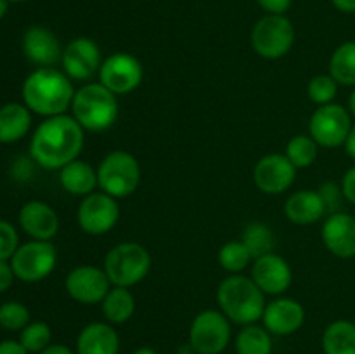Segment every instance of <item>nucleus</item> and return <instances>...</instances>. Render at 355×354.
<instances>
[{"label": "nucleus", "mask_w": 355, "mask_h": 354, "mask_svg": "<svg viewBox=\"0 0 355 354\" xmlns=\"http://www.w3.org/2000/svg\"><path fill=\"white\" fill-rule=\"evenodd\" d=\"M85 144V130L71 115L45 118L30 142V156L35 163L47 170H61L78 160Z\"/></svg>", "instance_id": "f257e3e1"}, {"label": "nucleus", "mask_w": 355, "mask_h": 354, "mask_svg": "<svg viewBox=\"0 0 355 354\" xmlns=\"http://www.w3.org/2000/svg\"><path fill=\"white\" fill-rule=\"evenodd\" d=\"M23 104L31 113L51 118L66 115L71 108L73 89L71 78L55 68H37L23 82Z\"/></svg>", "instance_id": "f03ea898"}, {"label": "nucleus", "mask_w": 355, "mask_h": 354, "mask_svg": "<svg viewBox=\"0 0 355 354\" xmlns=\"http://www.w3.org/2000/svg\"><path fill=\"white\" fill-rule=\"evenodd\" d=\"M255 281L243 274H231L217 288V304L227 319L236 325H253L262 319L266 297Z\"/></svg>", "instance_id": "7ed1b4c3"}, {"label": "nucleus", "mask_w": 355, "mask_h": 354, "mask_svg": "<svg viewBox=\"0 0 355 354\" xmlns=\"http://www.w3.org/2000/svg\"><path fill=\"white\" fill-rule=\"evenodd\" d=\"M71 117L78 121L83 130H107L118 118L116 94L111 92L101 82L83 83L73 96Z\"/></svg>", "instance_id": "20e7f679"}, {"label": "nucleus", "mask_w": 355, "mask_h": 354, "mask_svg": "<svg viewBox=\"0 0 355 354\" xmlns=\"http://www.w3.org/2000/svg\"><path fill=\"white\" fill-rule=\"evenodd\" d=\"M103 269L113 287L130 288L141 283L149 274L151 255L141 243H118L104 257Z\"/></svg>", "instance_id": "39448f33"}, {"label": "nucleus", "mask_w": 355, "mask_h": 354, "mask_svg": "<svg viewBox=\"0 0 355 354\" xmlns=\"http://www.w3.org/2000/svg\"><path fill=\"white\" fill-rule=\"evenodd\" d=\"M101 191L113 198H127L141 184V165L132 153L114 149L101 160L97 167Z\"/></svg>", "instance_id": "423d86ee"}, {"label": "nucleus", "mask_w": 355, "mask_h": 354, "mask_svg": "<svg viewBox=\"0 0 355 354\" xmlns=\"http://www.w3.org/2000/svg\"><path fill=\"white\" fill-rule=\"evenodd\" d=\"M295 44V26L284 14H266L252 31L253 51L263 59H281Z\"/></svg>", "instance_id": "0eeeda50"}, {"label": "nucleus", "mask_w": 355, "mask_h": 354, "mask_svg": "<svg viewBox=\"0 0 355 354\" xmlns=\"http://www.w3.org/2000/svg\"><path fill=\"white\" fill-rule=\"evenodd\" d=\"M231 342V321L222 311L207 309L193 319L189 344L196 354H220Z\"/></svg>", "instance_id": "6e6552de"}, {"label": "nucleus", "mask_w": 355, "mask_h": 354, "mask_svg": "<svg viewBox=\"0 0 355 354\" xmlns=\"http://www.w3.org/2000/svg\"><path fill=\"white\" fill-rule=\"evenodd\" d=\"M352 130V118L342 104L329 103L318 106L309 120V135L322 148L345 146L347 137Z\"/></svg>", "instance_id": "1a4fd4ad"}, {"label": "nucleus", "mask_w": 355, "mask_h": 354, "mask_svg": "<svg viewBox=\"0 0 355 354\" xmlns=\"http://www.w3.org/2000/svg\"><path fill=\"white\" fill-rule=\"evenodd\" d=\"M55 262H58V252L54 245L51 242H38V239H31L17 246L10 259L16 278L26 283L45 280L54 271Z\"/></svg>", "instance_id": "9d476101"}, {"label": "nucleus", "mask_w": 355, "mask_h": 354, "mask_svg": "<svg viewBox=\"0 0 355 354\" xmlns=\"http://www.w3.org/2000/svg\"><path fill=\"white\" fill-rule=\"evenodd\" d=\"M120 219V205L116 198L104 191H94L83 196L76 210V222L87 235L101 236L110 233Z\"/></svg>", "instance_id": "9b49d317"}, {"label": "nucleus", "mask_w": 355, "mask_h": 354, "mask_svg": "<svg viewBox=\"0 0 355 354\" xmlns=\"http://www.w3.org/2000/svg\"><path fill=\"white\" fill-rule=\"evenodd\" d=\"M99 82L116 96L130 94L141 85L144 69L141 61L128 52H114L106 58L99 69Z\"/></svg>", "instance_id": "f8f14e48"}, {"label": "nucleus", "mask_w": 355, "mask_h": 354, "mask_svg": "<svg viewBox=\"0 0 355 354\" xmlns=\"http://www.w3.org/2000/svg\"><path fill=\"white\" fill-rule=\"evenodd\" d=\"M62 71L76 82H89L96 73H99L101 49L92 38H73L62 51Z\"/></svg>", "instance_id": "ddd939ff"}, {"label": "nucleus", "mask_w": 355, "mask_h": 354, "mask_svg": "<svg viewBox=\"0 0 355 354\" xmlns=\"http://www.w3.org/2000/svg\"><path fill=\"white\" fill-rule=\"evenodd\" d=\"M297 170L286 155L270 153L257 162L253 169V180L262 193L281 194L290 189L291 184L295 183Z\"/></svg>", "instance_id": "4468645a"}, {"label": "nucleus", "mask_w": 355, "mask_h": 354, "mask_svg": "<svg viewBox=\"0 0 355 354\" xmlns=\"http://www.w3.org/2000/svg\"><path fill=\"white\" fill-rule=\"evenodd\" d=\"M66 292L80 304H99L110 292L111 281L104 269L96 266H78L66 278Z\"/></svg>", "instance_id": "2eb2a0df"}, {"label": "nucleus", "mask_w": 355, "mask_h": 354, "mask_svg": "<svg viewBox=\"0 0 355 354\" xmlns=\"http://www.w3.org/2000/svg\"><path fill=\"white\" fill-rule=\"evenodd\" d=\"M252 280L263 294L281 295L290 288L293 273H291L290 264L272 252L253 260Z\"/></svg>", "instance_id": "dca6fc26"}, {"label": "nucleus", "mask_w": 355, "mask_h": 354, "mask_svg": "<svg viewBox=\"0 0 355 354\" xmlns=\"http://www.w3.org/2000/svg\"><path fill=\"white\" fill-rule=\"evenodd\" d=\"M322 243L340 259L355 257V217L345 212L328 215L321 229Z\"/></svg>", "instance_id": "f3484780"}, {"label": "nucleus", "mask_w": 355, "mask_h": 354, "mask_svg": "<svg viewBox=\"0 0 355 354\" xmlns=\"http://www.w3.org/2000/svg\"><path fill=\"white\" fill-rule=\"evenodd\" d=\"M262 321L272 335H291L304 326L305 309L295 298H276L266 305Z\"/></svg>", "instance_id": "a211bd4d"}, {"label": "nucleus", "mask_w": 355, "mask_h": 354, "mask_svg": "<svg viewBox=\"0 0 355 354\" xmlns=\"http://www.w3.org/2000/svg\"><path fill=\"white\" fill-rule=\"evenodd\" d=\"M64 49L59 38L45 26H30L23 35V52L38 68H54L61 61Z\"/></svg>", "instance_id": "6ab92c4d"}, {"label": "nucleus", "mask_w": 355, "mask_h": 354, "mask_svg": "<svg viewBox=\"0 0 355 354\" xmlns=\"http://www.w3.org/2000/svg\"><path fill=\"white\" fill-rule=\"evenodd\" d=\"M19 224L31 239L51 242L59 231V217L45 201L31 200L19 210Z\"/></svg>", "instance_id": "aec40b11"}, {"label": "nucleus", "mask_w": 355, "mask_h": 354, "mask_svg": "<svg viewBox=\"0 0 355 354\" xmlns=\"http://www.w3.org/2000/svg\"><path fill=\"white\" fill-rule=\"evenodd\" d=\"M118 351L120 337L111 323H89L76 339V354H118Z\"/></svg>", "instance_id": "412c9836"}, {"label": "nucleus", "mask_w": 355, "mask_h": 354, "mask_svg": "<svg viewBox=\"0 0 355 354\" xmlns=\"http://www.w3.org/2000/svg\"><path fill=\"white\" fill-rule=\"evenodd\" d=\"M284 215L293 224L309 226L324 217L326 208L318 191L302 189L290 194L284 203Z\"/></svg>", "instance_id": "4be33fe9"}, {"label": "nucleus", "mask_w": 355, "mask_h": 354, "mask_svg": "<svg viewBox=\"0 0 355 354\" xmlns=\"http://www.w3.org/2000/svg\"><path fill=\"white\" fill-rule=\"evenodd\" d=\"M59 180L64 191L75 196H89L99 186L97 170L83 160H73L59 170Z\"/></svg>", "instance_id": "5701e85b"}, {"label": "nucleus", "mask_w": 355, "mask_h": 354, "mask_svg": "<svg viewBox=\"0 0 355 354\" xmlns=\"http://www.w3.org/2000/svg\"><path fill=\"white\" fill-rule=\"evenodd\" d=\"M31 127V111L26 104L7 103L0 108V142H17Z\"/></svg>", "instance_id": "b1692460"}, {"label": "nucleus", "mask_w": 355, "mask_h": 354, "mask_svg": "<svg viewBox=\"0 0 355 354\" xmlns=\"http://www.w3.org/2000/svg\"><path fill=\"white\" fill-rule=\"evenodd\" d=\"M103 314L111 325H121L127 323L135 312V298L128 288L113 287L101 302Z\"/></svg>", "instance_id": "393cba45"}, {"label": "nucleus", "mask_w": 355, "mask_h": 354, "mask_svg": "<svg viewBox=\"0 0 355 354\" xmlns=\"http://www.w3.org/2000/svg\"><path fill=\"white\" fill-rule=\"evenodd\" d=\"M324 354H355V323L338 319L322 333Z\"/></svg>", "instance_id": "a878e982"}, {"label": "nucleus", "mask_w": 355, "mask_h": 354, "mask_svg": "<svg viewBox=\"0 0 355 354\" xmlns=\"http://www.w3.org/2000/svg\"><path fill=\"white\" fill-rule=\"evenodd\" d=\"M272 333L266 326L246 325L236 337L238 354H272Z\"/></svg>", "instance_id": "bb28decb"}, {"label": "nucleus", "mask_w": 355, "mask_h": 354, "mask_svg": "<svg viewBox=\"0 0 355 354\" xmlns=\"http://www.w3.org/2000/svg\"><path fill=\"white\" fill-rule=\"evenodd\" d=\"M329 75L338 85H355V42H345L331 54L329 59Z\"/></svg>", "instance_id": "cd10ccee"}, {"label": "nucleus", "mask_w": 355, "mask_h": 354, "mask_svg": "<svg viewBox=\"0 0 355 354\" xmlns=\"http://www.w3.org/2000/svg\"><path fill=\"white\" fill-rule=\"evenodd\" d=\"M241 242L245 243V246L252 253L253 260H255L259 257L267 255V253H272L276 238L272 235V229L267 224H263V222H250L245 231H243Z\"/></svg>", "instance_id": "c85d7f7f"}, {"label": "nucleus", "mask_w": 355, "mask_h": 354, "mask_svg": "<svg viewBox=\"0 0 355 354\" xmlns=\"http://www.w3.org/2000/svg\"><path fill=\"white\" fill-rule=\"evenodd\" d=\"M319 144L311 137V135L298 134L293 139H290L286 144V151L284 155L288 156L291 163L297 169H307L318 158Z\"/></svg>", "instance_id": "c756f323"}, {"label": "nucleus", "mask_w": 355, "mask_h": 354, "mask_svg": "<svg viewBox=\"0 0 355 354\" xmlns=\"http://www.w3.org/2000/svg\"><path fill=\"white\" fill-rule=\"evenodd\" d=\"M250 262H253V257L241 239L227 242L222 246L220 252H218V264H220L227 273H241V271H245L246 267L250 266Z\"/></svg>", "instance_id": "7c9ffc66"}, {"label": "nucleus", "mask_w": 355, "mask_h": 354, "mask_svg": "<svg viewBox=\"0 0 355 354\" xmlns=\"http://www.w3.org/2000/svg\"><path fill=\"white\" fill-rule=\"evenodd\" d=\"M51 326L44 321H33L28 323V325L21 330L19 342L23 344V347L28 353L38 354L42 353L45 347L51 346Z\"/></svg>", "instance_id": "2f4dec72"}, {"label": "nucleus", "mask_w": 355, "mask_h": 354, "mask_svg": "<svg viewBox=\"0 0 355 354\" xmlns=\"http://www.w3.org/2000/svg\"><path fill=\"white\" fill-rule=\"evenodd\" d=\"M338 92V82L331 75H315L307 87L309 99L318 106L333 103Z\"/></svg>", "instance_id": "473e14b6"}, {"label": "nucleus", "mask_w": 355, "mask_h": 354, "mask_svg": "<svg viewBox=\"0 0 355 354\" xmlns=\"http://www.w3.org/2000/svg\"><path fill=\"white\" fill-rule=\"evenodd\" d=\"M30 323V311L24 304L16 301L3 302L0 305V326L9 332L23 330Z\"/></svg>", "instance_id": "72a5a7b5"}, {"label": "nucleus", "mask_w": 355, "mask_h": 354, "mask_svg": "<svg viewBox=\"0 0 355 354\" xmlns=\"http://www.w3.org/2000/svg\"><path fill=\"white\" fill-rule=\"evenodd\" d=\"M318 193H319V196H321L322 203H324L326 215H331V214H336V212H340L343 200H345L342 186H338L336 183L328 180V183L321 184V187L318 189Z\"/></svg>", "instance_id": "f704fd0d"}, {"label": "nucleus", "mask_w": 355, "mask_h": 354, "mask_svg": "<svg viewBox=\"0 0 355 354\" xmlns=\"http://www.w3.org/2000/svg\"><path fill=\"white\" fill-rule=\"evenodd\" d=\"M19 246V236L10 222L0 221V260L12 259Z\"/></svg>", "instance_id": "c9c22d12"}, {"label": "nucleus", "mask_w": 355, "mask_h": 354, "mask_svg": "<svg viewBox=\"0 0 355 354\" xmlns=\"http://www.w3.org/2000/svg\"><path fill=\"white\" fill-rule=\"evenodd\" d=\"M260 9L266 10L267 14H286L293 0H257Z\"/></svg>", "instance_id": "e433bc0d"}, {"label": "nucleus", "mask_w": 355, "mask_h": 354, "mask_svg": "<svg viewBox=\"0 0 355 354\" xmlns=\"http://www.w3.org/2000/svg\"><path fill=\"white\" fill-rule=\"evenodd\" d=\"M340 186H342L345 201H349V203L355 205V165L350 167V169L347 170Z\"/></svg>", "instance_id": "4c0bfd02"}, {"label": "nucleus", "mask_w": 355, "mask_h": 354, "mask_svg": "<svg viewBox=\"0 0 355 354\" xmlns=\"http://www.w3.org/2000/svg\"><path fill=\"white\" fill-rule=\"evenodd\" d=\"M14 278H16V274H14L12 266L7 260H0V294L9 290Z\"/></svg>", "instance_id": "58836bf2"}, {"label": "nucleus", "mask_w": 355, "mask_h": 354, "mask_svg": "<svg viewBox=\"0 0 355 354\" xmlns=\"http://www.w3.org/2000/svg\"><path fill=\"white\" fill-rule=\"evenodd\" d=\"M0 354H28L19 340H3L0 342Z\"/></svg>", "instance_id": "ea45409f"}, {"label": "nucleus", "mask_w": 355, "mask_h": 354, "mask_svg": "<svg viewBox=\"0 0 355 354\" xmlns=\"http://www.w3.org/2000/svg\"><path fill=\"white\" fill-rule=\"evenodd\" d=\"M331 3L340 10V12H355V0H331Z\"/></svg>", "instance_id": "a19ab883"}, {"label": "nucleus", "mask_w": 355, "mask_h": 354, "mask_svg": "<svg viewBox=\"0 0 355 354\" xmlns=\"http://www.w3.org/2000/svg\"><path fill=\"white\" fill-rule=\"evenodd\" d=\"M38 354H73V351L68 346H62V344H51Z\"/></svg>", "instance_id": "79ce46f5"}, {"label": "nucleus", "mask_w": 355, "mask_h": 354, "mask_svg": "<svg viewBox=\"0 0 355 354\" xmlns=\"http://www.w3.org/2000/svg\"><path fill=\"white\" fill-rule=\"evenodd\" d=\"M345 149H347V155L355 160V125H352V130H350L349 137H347Z\"/></svg>", "instance_id": "37998d69"}, {"label": "nucleus", "mask_w": 355, "mask_h": 354, "mask_svg": "<svg viewBox=\"0 0 355 354\" xmlns=\"http://www.w3.org/2000/svg\"><path fill=\"white\" fill-rule=\"evenodd\" d=\"M177 354H196V351H194L193 346L187 342V344H184V346H180L179 349H177Z\"/></svg>", "instance_id": "c03bdc74"}, {"label": "nucleus", "mask_w": 355, "mask_h": 354, "mask_svg": "<svg viewBox=\"0 0 355 354\" xmlns=\"http://www.w3.org/2000/svg\"><path fill=\"white\" fill-rule=\"evenodd\" d=\"M7 9H9V0H0V19L6 16Z\"/></svg>", "instance_id": "a18cd8bd"}, {"label": "nucleus", "mask_w": 355, "mask_h": 354, "mask_svg": "<svg viewBox=\"0 0 355 354\" xmlns=\"http://www.w3.org/2000/svg\"><path fill=\"white\" fill-rule=\"evenodd\" d=\"M132 354H158L155 349H151V347H139L137 351H134Z\"/></svg>", "instance_id": "49530a36"}, {"label": "nucleus", "mask_w": 355, "mask_h": 354, "mask_svg": "<svg viewBox=\"0 0 355 354\" xmlns=\"http://www.w3.org/2000/svg\"><path fill=\"white\" fill-rule=\"evenodd\" d=\"M349 110H350V115H354L355 117V90L349 97Z\"/></svg>", "instance_id": "de8ad7c7"}, {"label": "nucleus", "mask_w": 355, "mask_h": 354, "mask_svg": "<svg viewBox=\"0 0 355 354\" xmlns=\"http://www.w3.org/2000/svg\"><path fill=\"white\" fill-rule=\"evenodd\" d=\"M9 2H26V0H9Z\"/></svg>", "instance_id": "09e8293b"}, {"label": "nucleus", "mask_w": 355, "mask_h": 354, "mask_svg": "<svg viewBox=\"0 0 355 354\" xmlns=\"http://www.w3.org/2000/svg\"><path fill=\"white\" fill-rule=\"evenodd\" d=\"M0 144H2V142H0Z\"/></svg>", "instance_id": "8fccbe9b"}]
</instances>
